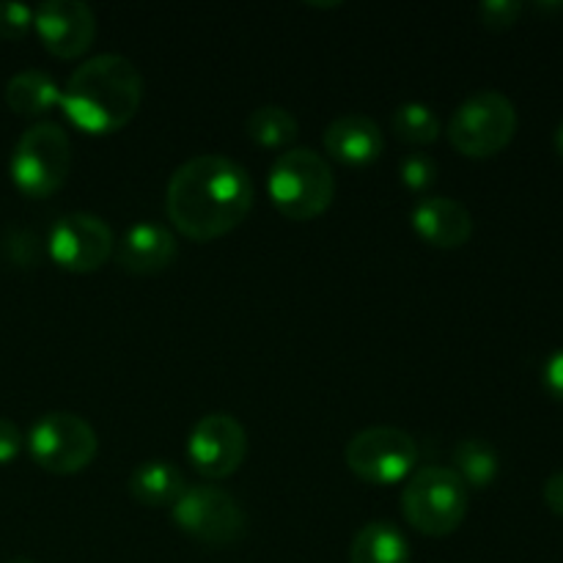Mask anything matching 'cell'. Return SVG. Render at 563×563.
<instances>
[{
	"label": "cell",
	"instance_id": "obj_1",
	"mask_svg": "<svg viewBox=\"0 0 563 563\" xmlns=\"http://www.w3.org/2000/svg\"><path fill=\"white\" fill-rule=\"evenodd\" d=\"M256 187L236 159L198 154L174 170L165 192V212L181 236L214 242L231 234L253 209Z\"/></svg>",
	"mask_w": 563,
	"mask_h": 563
},
{
	"label": "cell",
	"instance_id": "obj_2",
	"mask_svg": "<svg viewBox=\"0 0 563 563\" xmlns=\"http://www.w3.org/2000/svg\"><path fill=\"white\" fill-rule=\"evenodd\" d=\"M143 77L124 55H97L82 60L60 91L66 119L88 135H113L137 115Z\"/></svg>",
	"mask_w": 563,
	"mask_h": 563
},
{
	"label": "cell",
	"instance_id": "obj_3",
	"mask_svg": "<svg viewBox=\"0 0 563 563\" xmlns=\"http://www.w3.org/2000/svg\"><path fill=\"white\" fill-rule=\"evenodd\" d=\"M267 196L284 218L306 223L328 212L333 203V168L313 148H289L269 168Z\"/></svg>",
	"mask_w": 563,
	"mask_h": 563
},
{
	"label": "cell",
	"instance_id": "obj_4",
	"mask_svg": "<svg viewBox=\"0 0 563 563\" xmlns=\"http://www.w3.org/2000/svg\"><path fill=\"white\" fill-rule=\"evenodd\" d=\"M467 506L471 493L451 467H418L401 489L405 520L423 537H451L465 522Z\"/></svg>",
	"mask_w": 563,
	"mask_h": 563
},
{
	"label": "cell",
	"instance_id": "obj_5",
	"mask_svg": "<svg viewBox=\"0 0 563 563\" xmlns=\"http://www.w3.org/2000/svg\"><path fill=\"white\" fill-rule=\"evenodd\" d=\"M71 168V143L60 124L27 126L11 152V181L27 198H49L64 187Z\"/></svg>",
	"mask_w": 563,
	"mask_h": 563
},
{
	"label": "cell",
	"instance_id": "obj_6",
	"mask_svg": "<svg viewBox=\"0 0 563 563\" xmlns=\"http://www.w3.org/2000/svg\"><path fill=\"white\" fill-rule=\"evenodd\" d=\"M517 124L520 119L515 102L506 93L487 88L467 97L454 110L445 135L462 157L484 159L495 157L515 141Z\"/></svg>",
	"mask_w": 563,
	"mask_h": 563
},
{
	"label": "cell",
	"instance_id": "obj_7",
	"mask_svg": "<svg viewBox=\"0 0 563 563\" xmlns=\"http://www.w3.org/2000/svg\"><path fill=\"white\" fill-rule=\"evenodd\" d=\"M31 460L53 476L80 473L97 460L99 438L86 418L75 412H47L27 434Z\"/></svg>",
	"mask_w": 563,
	"mask_h": 563
},
{
	"label": "cell",
	"instance_id": "obj_8",
	"mask_svg": "<svg viewBox=\"0 0 563 563\" xmlns=\"http://www.w3.org/2000/svg\"><path fill=\"white\" fill-rule=\"evenodd\" d=\"M344 460L361 482L390 487L412 476L418 465V445L405 429L368 427L346 443Z\"/></svg>",
	"mask_w": 563,
	"mask_h": 563
},
{
	"label": "cell",
	"instance_id": "obj_9",
	"mask_svg": "<svg viewBox=\"0 0 563 563\" xmlns=\"http://www.w3.org/2000/svg\"><path fill=\"white\" fill-rule=\"evenodd\" d=\"M170 517L185 537L207 548H229L247 533V517L242 506L225 489L209 484L187 487L170 509Z\"/></svg>",
	"mask_w": 563,
	"mask_h": 563
},
{
	"label": "cell",
	"instance_id": "obj_10",
	"mask_svg": "<svg viewBox=\"0 0 563 563\" xmlns=\"http://www.w3.org/2000/svg\"><path fill=\"white\" fill-rule=\"evenodd\" d=\"M49 258L75 275L97 273L115 251V236L102 218L91 212L64 214L47 240Z\"/></svg>",
	"mask_w": 563,
	"mask_h": 563
},
{
	"label": "cell",
	"instance_id": "obj_11",
	"mask_svg": "<svg viewBox=\"0 0 563 563\" xmlns=\"http://www.w3.org/2000/svg\"><path fill=\"white\" fill-rule=\"evenodd\" d=\"M247 456L245 427L229 412L198 418L187 438V460L203 478L223 482L234 476Z\"/></svg>",
	"mask_w": 563,
	"mask_h": 563
},
{
	"label": "cell",
	"instance_id": "obj_12",
	"mask_svg": "<svg viewBox=\"0 0 563 563\" xmlns=\"http://www.w3.org/2000/svg\"><path fill=\"white\" fill-rule=\"evenodd\" d=\"M33 27L55 58H80L97 38V16L82 0H47L33 9Z\"/></svg>",
	"mask_w": 563,
	"mask_h": 563
},
{
	"label": "cell",
	"instance_id": "obj_13",
	"mask_svg": "<svg viewBox=\"0 0 563 563\" xmlns=\"http://www.w3.org/2000/svg\"><path fill=\"white\" fill-rule=\"evenodd\" d=\"M412 231L427 245L440 251H456L473 236V214L465 203L445 196H427L412 207L410 212Z\"/></svg>",
	"mask_w": 563,
	"mask_h": 563
},
{
	"label": "cell",
	"instance_id": "obj_14",
	"mask_svg": "<svg viewBox=\"0 0 563 563\" xmlns=\"http://www.w3.org/2000/svg\"><path fill=\"white\" fill-rule=\"evenodd\" d=\"M324 152L352 168H366L377 163L385 152V135L374 119L363 113L339 115L328 124L322 135Z\"/></svg>",
	"mask_w": 563,
	"mask_h": 563
},
{
	"label": "cell",
	"instance_id": "obj_15",
	"mask_svg": "<svg viewBox=\"0 0 563 563\" xmlns=\"http://www.w3.org/2000/svg\"><path fill=\"white\" fill-rule=\"evenodd\" d=\"M176 236L159 223H135L115 242V262L132 275L165 273L176 262Z\"/></svg>",
	"mask_w": 563,
	"mask_h": 563
},
{
	"label": "cell",
	"instance_id": "obj_16",
	"mask_svg": "<svg viewBox=\"0 0 563 563\" xmlns=\"http://www.w3.org/2000/svg\"><path fill=\"white\" fill-rule=\"evenodd\" d=\"M132 500L148 509H174L176 500L185 495L187 478L176 465L165 460H148L132 471L130 484Z\"/></svg>",
	"mask_w": 563,
	"mask_h": 563
},
{
	"label": "cell",
	"instance_id": "obj_17",
	"mask_svg": "<svg viewBox=\"0 0 563 563\" xmlns=\"http://www.w3.org/2000/svg\"><path fill=\"white\" fill-rule=\"evenodd\" d=\"M350 563H412V548L394 522H368L355 533Z\"/></svg>",
	"mask_w": 563,
	"mask_h": 563
},
{
	"label": "cell",
	"instance_id": "obj_18",
	"mask_svg": "<svg viewBox=\"0 0 563 563\" xmlns=\"http://www.w3.org/2000/svg\"><path fill=\"white\" fill-rule=\"evenodd\" d=\"M5 104L16 115H42L60 104V88L47 71L25 69L5 82Z\"/></svg>",
	"mask_w": 563,
	"mask_h": 563
},
{
	"label": "cell",
	"instance_id": "obj_19",
	"mask_svg": "<svg viewBox=\"0 0 563 563\" xmlns=\"http://www.w3.org/2000/svg\"><path fill=\"white\" fill-rule=\"evenodd\" d=\"M467 489H487L500 473V456L487 440L467 438L454 449V467Z\"/></svg>",
	"mask_w": 563,
	"mask_h": 563
},
{
	"label": "cell",
	"instance_id": "obj_20",
	"mask_svg": "<svg viewBox=\"0 0 563 563\" xmlns=\"http://www.w3.org/2000/svg\"><path fill=\"white\" fill-rule=\"evenodd\" d=\"M247 137L264 148H286L300 135V124L295 115L280 104H262L245 121Z\"/></svg>",
	"mask_w": 563,
	"mask_h": 563
},
{
	"label": "cell",
	"instance_id": "obj_21",
	"mask_svg": "<svg viewBox=\"0 0 563 563\" xmlns=\"http://www.w3.org/2000/svg\"><path fill=\"white\" fill-rule=\"evenodd\" d=\"M390 130L401 143L410 146H429L440 137V119L423 102H405L394 110Z\"/></svg>",
	"mask_w": 563,
	"mask_h": 563
},
{
	"label": "cell",
	"instance_id": "obj_22",
	"mask_svg": "<svg viewBox=\"0 0 563 563\" xmlns=\"http://www.w3.org/2000/svg\"><path fill=\"white\" fill-rule=\"evenodd\" d=\"M399 179L410 192H427L438 179V163L423 152L407 154L399 163Z\"/></svg>",
	"mask_w": 563,
	"mask_h": 563
},
{
	"label": "cell",
	"instance_id": "obj_23",
	"mask_svg": "<svg viewBox=\"0 0 563 563\" xmlns=\"http://www.w3.org/2000/svg\"><path fill=\"white\" fill-rule=\"evenodd\" d=\"M33 27V9L25 3H0V38L20 42Z\"/></svg>",
	"mask_w": 563,
	"mask_h": 563
},
{
	"label": "cell",
	"instance_id": "obj_24",
	"mask_svg": "<svg viewBox=\"0 0 563 563\" xmlns=\"http://www.w3.org/2000/svg\"><path fill=\"white\" fill-rule=\"evenodd\" d=\"M522 9L526 5L520 0H487V3L478 5V16H482L484 27H489V31H506V27L520 20Z\"/></svg>",
	"mask_w": 563,
	"mask_h": 563
},
{
	"label": "cell",
	"instance_id": "obj_25",
	"mask_svg": "<svg viewBox=\"0 0 563 563\" xmlns=\"http://www.w3.org/2000/svg\"><path fill=\"white\" fill-rule=\"evenodd\" d=\"M22 451V432L14 421L0 418V465H11Z\"/></svg>",
	"mask_w": 563,
	"mask_h": 563
},
{
	"label": "cell",
	"instance_id": "obj_26",
	"mask_svg": "<svg viewBox=\"0 0 563 563\" xmlns=\"http://www.w3.org/2000/svg\"><path fill=\"white\" fill-rule=\"evenodd\" d=\"M542 379H544V388H548V394L553 396V399L563 401V346L548 357Z\"/></svg>",
	"mask_w": 563,
	"mask_h": 563
},
{
	"label": "cell",
	"instance_id": "obj_27",
	"mask_svg": "<svg viewBox=\"0 0 563 563\" xmlns=\"http://www.w3.org/2000/svg\"><path fill=\"white\" fill-rule=\"evenodd\" d=\"M544 504L550 506V511L563 517V471L553 473V476L544 482Z\"/></svg>",
	"mask_w": 563,
	"mask_h": 563
},
{
	"label": "cell",
	"instance_id": "obj_28",
	"mask_svg": "<svg viewBox=\"0 0 563 563\" xmlns=\"http://www.w3.org/2000/svg\"><path fill=\"white\" fill-rule=\"evenodd\" d=\"M553 146H555V154H559L561 163H563V119H561V124L555 126V132H553Z\"/></svg>",
	"mask_w": 563,
	"mask_h": 563
},
{
	"label": "cell",
	"instance_id": "obj_29",
	"mask_svg": "<svg viewBox=\"0 0 563 563\" xmlns=\"http://www.w3.org/2000/svg\"><path fill=\"white\" fill-rule=\"evenodd\" d=\"M5 563H33L31 559H11V561H5Z\"/></svg>",
	"mask_w": 563,
	"mask_h": 563
}]
</instances>
